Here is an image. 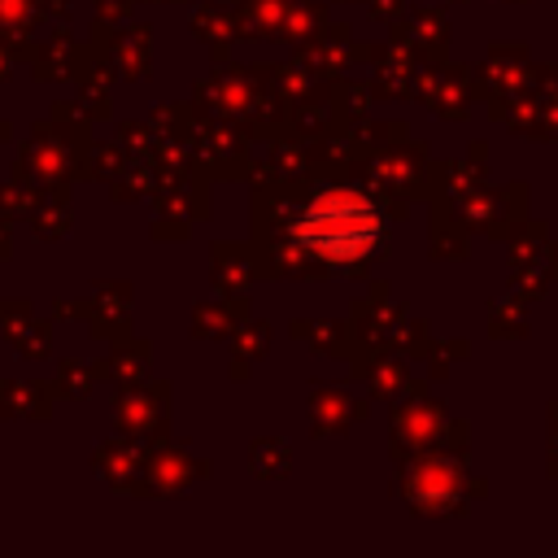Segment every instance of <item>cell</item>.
I'll return each mask as SVG.
<instances>
[{"label": "cell", "mask_w": 558, "mask_h": 558, "mask_svg": "<svg viewBox=\"0 0 558 558\" xmlns=\"http://www.w3.org/2000/svg\"><path fill=\"white\" fill-rule=\"evenodd\" d=\"M292 240L327 262H353L375 248L379 240V214L362 192L336 187L305 205V214L292 227Z\"/></svg>", "instance_id": "6da1fadb"}]
</instances>
